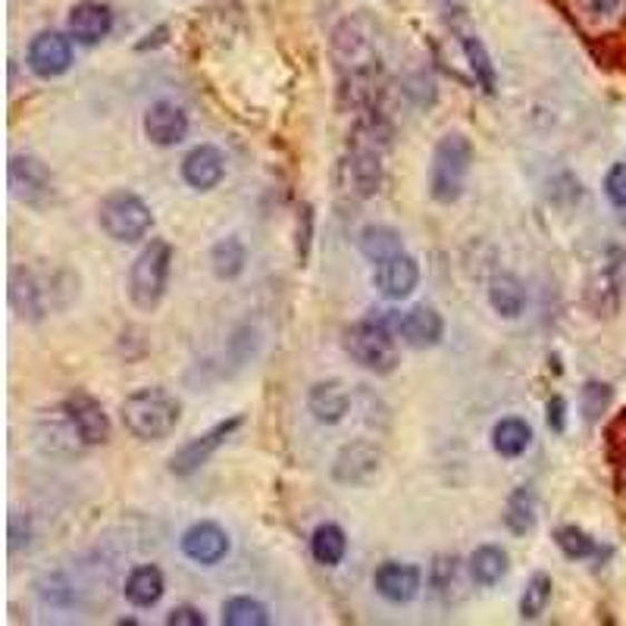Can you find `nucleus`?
<instances>
[{
	"label": "nucleus",
	"mask_w": 626,
	"mask_h": 626,
	"mask_svg": "<svg viewBox=\"0 0 626 626\" xmlns=\"http://www.w3.org/2000/svg\"><path fill=\"white\" fill-rule=\"evenodd\" d=\"M461 48H463V53H467V60H470V69H473V76H477L479 88H482L486 95H495L498 76H495V63H492V57H489V50H486V45L479 41L477 35L463 32Z\"/></svg>",
	"instance_id": "obj_29"
},
{
	"label": "nucleus",
	"mask_w": 626,
	"mask_h": 626,
	"mask_svg": "<svg viewBox=\"0 0 626 626\" xmlns=\"http://www.w3.org/2000/svg\"><path fill=\"white\" fill-rule=\"evenodd\" d=\"M223 624L226 626H266L270 624V610H266L257 598L238 595V598H229V601L223 605Z\"/></svg>",
	"instance_id": "obj_30"
},
{
	"label": "nucleus",
	"mask_w": 626,
	"mask_h": 626,
	"mask_svg": "<svg viewBox=\"0 0 626 626\" xmlns=\"http://www.w3.org/2000/svg\"><path fill=\"white\" fill-rule=\"evenodd\" d=\"M245 264H247V247L242 245V238H223V242H216L214 251H211V266H214L216 280L223 282H232L238 280L242 273H245Z\"/></svg>",
	"instance_id": "obj_26"
},
{
	"label": "nucleus",
	"mask_w": 626,
	"mask_h": 626,
	"mask_svg": "<svg viewBox=\"0 0 626 626\" xmlns=\"http://www.w3.org/2000/svg\"><path fill=\"white\" fill-rule=\"evenodd\" d=\"M145 135L157 148H173L188 135V116L173 100H157L145 114Z\"/></svg>",
	"instance_id": "obj_15"
},
{
	"label": "nucleus",
	"mask_w": 626,
	"mask_h": 626,
	"mask_svg": "<svg viewBox=\"0 0 626 626\" xmlns=\"http://www.w3.org/2000/svg\"><path fill=\"white\" fill-rule=\"evenodd\" d=\"M307 411L313 413L316 423H326V427H335L342 423L351 411V392L342 380H326L316 382L307 395Z\"/></svg>",
	"instance_id": "obj_20"
},
{
	"label": "nucleus",
	"mask_w": 626,
	"mask_h": 626,
	"mask_svg": "<svg viewBox=\"0 0 626 626\" xmlns=\"http://www.w3.org/2000/svg\"><path fill=\"white\" fill-rule=\"evenodd\" d=\"M555 542H558L560 551H564L570 560H586L598 551V545H595L593 536L583 532L579 527H560L558 532H555Z\"/></svg>",
	"instance_id": "obj_33"
},
{
	"label": "nucleus",
	"mask_w": 626,
	"mask_h": 626,
	"mask_svg": "<svg viewBox=\"0 0 626 626\" xmlns=\"http://www.w3.org/2000/svg\"><path fill=\"white\" fill-rule=\"evenodd\" d=\"M373 586H376V593H380L385 601H392V605H408V601H413V598L420 595V589H423V574H420V567H413V564L389 560V564H382L380 570H376Z\"/></svg>",
	"instance_id": "obj_17"
},
{
	"label": "nucleus",
	"mask_w": 626,
	"mask_h": 626,
	"mask_svg": "<svg viewBox=\"0 0 626 626\" xmlns=\"http://www.w3.org/2000/svg\"><path fill=\"white\" fill-rule=\"evenodd\" d=\"M373 285H376V292L382 297H389V301H401V297H408L420 285V264L413 261L408 251H401V254H392V257H385L376 264L373 270Z\"/></svg>",
	"instance_id": "obj_11"
},
{
	"label": "nucleus",
	"mask_w": 626,
	"mask_h": 626,
	"mask_svg": "<svg viewBox=\"0 0 626 626\" xmlns=\"http://www.w3.org/2000/svg\"><path fill=\"white\" fill-rule=\"evenodd\" d=\"M332 63L339 72L342 98L351 107H373L380 98L385 57L376 22L363 13L342 19L332 32Z\"/></svg>",
	"instance_id": "obj_1"
},
{
	"label": "nucleus",
	"mask_w": 626,
	"mask_h": 626,
	"mask_svg": "<svg viewBox=\"0 0 626 626\" xmlns=\"http://www.w3.org/2000/svg\"><path fill=\"white\" fill-rule=\"evenodd\" d=\"M601 276H605L610 295L626 297V247H610Z\"/></svg>",
	"instance_id": "obj_34"
},
{
	"label": "nucleus",
	"mask_w": 626,
	"mask_h": 626,
	"mask_svg": "<svg viewBox=\"0 0 626 626\" xmlns=\"http://www.w3.org/2000/svg\"><path fill=\"white\" fill-rule=\"evenodd\" d=\"M579 398H583V413H586V420L593 423V420H598V413L608 408L610 385H605V382H586Z\"/></svg>",
	"instance_id": "obj_35"
},
{
	"label": "nucleus",
	"mask_w": 626,
	"mask_h": 626,
	"mask_svg": "<svg viewBox=\"0 0 626 626\" xmlns=\"http://www.w3.org/2000/svg\"><path fill=\"white\" fill-rule=\"evenodd\" d=\"M10 304H13V311L22 320L38 323L48 313V288H45V282L38 280L32 270L13 266V273H10Z\"/></svg>",
	"instance_id": "obj_18"
},
{
	"label": "nucleus",
	"mask_w": 626,
	"mask_h": 626,
	"mask_svg": "<svg viewBox=\"0 0 626 626\" xmlns=\"http://www.w3.org/2000/svg\"><path fill=\"white\" fill-rule=\"evenodd\" d=\"M545 411H548V427L555 429V432H564V429H567V401H564V398H551Z\"/></svg>",
	"instance_id": "obj_38"
},
{
	"label": "nucleus",
	"mask_w": 626,
	"mask_h": 626,
	"mask_svg": "<svg viewBox=\"0 0 626 626\" xmlns=\"http://www.w3.org/2000/svg\"><path fill=\"white\" fill-rule=\"evenodd\" d=\"M98 219L100 229L107 232L114 242H119V245L141 242L150 232V226H154V214H150L148 204L138 198V195H133V192H126V188L110 192L107 198L100 200Z\"/></svg>",
	"instance_id": "obj_6"
},
{
	"label": "nucleus",
	"mask_w": 626,
	"mask_h": 626,
	"mask_svg": "<svg viewBox=\"0 0 626 626\" xmlns=\"http://www.w3.org/2000/svg\"><path fill=\"white\" fill-rule=\"evenodd\" d=\"M574 10L589 29L605 32L626 19V0H574Z\"/></svg>",
	"instance_id": "obj_27"
},
{
	"label": "nucleus",
	"mask_w": 626,
	"mask_h": 626,
	"mask_svg": "<svg viewBox=\"0 0 626 626\" xmlns=\"http://www.w3.org/2000/svg\"><path fill=\"white\" fill-rule=\"evenodd\" d=\"M532 442V429L520 417H505L492 429V448L501 458H520Z\"/></svg>",
	"instance_id": "obj_23"
},
{
	"label": "nucleus",
	"mask_w": 626,
	"mask_h": 626,
	"mask_svg": "<svg viewBox=\"0 0 626 626\" xmlns=\"http://www.w3.org/2000/svg\"><path fill=\"white\" fill-rule=\"evenodd\" d=\"M226 176V157L214 145H198L185 154L182 160V179L192 185L195 192H214L216 185Z\"/></svg>",
	"instance_id": "obj_16"
},
{
	"label": "nucleus",
	"mask_w": 626,
	"mask_h": 626,
	"mask_svg": "<svg viewBox=\"0 0 626 626\" xmlns=\"http://www.w3.org/2000/svg\"><path fill=\"white\" fill-rule=\"evenodd\" d=\"M114 29V13L107 3L98 0H82L69 10V35L79 45H98Z\"/></svg>",
	"instance_id": "obj_19"
},
{
	"label": "nucleus",
	"mask_w": 626,
	"mask_h": 626,
	"mask_svg": "<svg viewBox=\"0 0 626 626\" xmlns=\"http://www.w3.org/2000/svg\"><path fill=\"white\" fill-rule=\"evenodd\" d=\"M489 304L498 316L505 320H517L524 307H527V288L524 282L517 280L513 273H498L492 282H489Z\"/></svg>",
	"instance_id": "obj_21"
},
{
	"label": "nucleus",
	"mask_w": 626,
	"mask_h": 626,
	"mask_svg": "<svg viewBox=\"0 0 626 626\" xmlns=\"http://www.w3.org/2000/svg\"><path fill=\"white\" fill-rule=\"evenodd\" d=\"M242 423H245L242 417H229V420L216 423V427H211L207 432L195 436L192 442H185V446L169 458V473H173V477H192V473H198L200 467L211 461L219 448L226 446V439H232V432L242 429Z\"/></svg>",
	"instance_id": "obj_8"
},
{
	"label": "nucleus",
	"mask_w": 626,
	"mask_h": 626,
	"mask_svg": "<svg viewBox=\"0 0 626 626\" xmlns=\"http://www.w3.org/2000/svg\"><path fill=\"white\" fill-rule=\"evenodd\" d=\"M358 245H361L363 257L373 261V264H380L385 257L404 251L401 232H395L392 226H366V229L361 232V238H358Z\"/></svg>",
	"instance_id": "obj_28"
},
{
	"label": "nucleus",
	"mask_w": 626,
	"mask_h": 626,
	"mask_svg": "<svg viewBox=\"0 0 626 626\" xmlns=\"http://www.w3.org/2000/svg\"><path fill=\"white\" fill-rule=\"evenodd\" d=\"M63 408H67L72 427L79 429L85 448L107 446L110 442V417L100 408V401L85 395V392H76V395H69L63 401Z\"/></svg>",
	"instance_id": "obj_12"
},
{
	"label": "nucleus",
	"mask_w": 626,
	"mask_h": 626,
	"mask_svg": "<svg viewBox=\"0 0 626 626\" xmlns=\"http://www.w3.org/2000/svg\"><path fill=\"white\" fill-rule=\"evenodd\" d=\"M173 270V245L164 238H154L129 270V301L138 311H154L166 295V282Z\"/></svg>",
	"instance_id": "obj_5"
},
{
	"label": "nucleus",
	"mask_w": 626,
	"mask_h": 626,
	"mask_svg": "<svg viewBox=\"0 0 626 626\" xmlns=\"http://www.w3.org/2000/svg\"><path fill=\"white\" fill-rule=\"evenodd\" d=\"M508 567H511V558H508L505 548L482 545V548L473 551V558H470V577L477 579L479 586H495V583H501V579L508 577Z\"/></svg>",
	"instance_id": "obj_24"
},
{
	"label": "nucleus",
	"mask_w": 626,
	"mask_h": 626,
	"mask_svg": "<svg viewBox=\"0 0 626 626\" xmlns=\"http://www.w3.org/2000/svg\"><path fill=\"white\" fill-rule=\"evenodd\" d=\"M551 577L548 574H532V579L527 583V593L520 595V617L524 620H536L542 617L548 601H551Z\"/></svg>",
	"instance_id": "obj_32"
},
{
	"label": "nucleus",
	"mask_w": 626,
	"mask_h": 626,
	"mask_svg": "<svg viewBox=\"0 0 626 626\" xmlns=\"http://www.w3.org/2000/svg\"><path fill=\"white\" fill-rule=\"evenodd\" d=\"M345 351L351 361L370 370V373H392L398 366V335L392 326L385 323L382 311L376 316H366L361 323H354L345 332Z\"/></svg>",
	"instance_id": "obj_4"
},
{
	"label": "nucleus",
	"mask_w": 626,
	"mask_h": 626,
	"mask_svg": "<svg viewBox=\"0 0 626 626\" xmlns=\"http://www.w3.org/2000/svg\"><path fill=\"white\" fill-rule=\"evenodd\" d=\"M126 432L141 442H160L182 420V401L166 389H138L119 404Z\"/></svg>",
	"instance_id": "obj_2"
},
{
	"label": "nucleus",
	"mask_w": 626,
	"mask_h": 626,
	"mask_svg": "<svg viewBox=\"0 0 626 626\" xmlns=\"http://www.w3.org/2000/svg\"><path fill=\"white\" fill-rule=\"evenodd\" d=\"M164 574L154 564H145V567H135L129 574L123 593H126V601L135 608H154L164 598Z\"/></svg>",
	"instance_id": "obj_22"
},
{
	"label": "nucleus",
	"mask_w": 626,
	"mask_h": 626,
	"mask_svg": "<svg viewBox=\"0 0 626 626\" xmlns=\"http://www.w3.org/2000/svg\"><path fill=\"white\" fill-rule=\"evenodd\" d=\"M473 166V145L461 133H448L439 138L429 164V198L439 204H454L463 195V185Z\"/></svg>",
	"instance_id": "obj_3"
},
{
	"label": "nucleus",
	"mask_w": 626,
	"mask_h": 626,
	"mask_svg": "<svg viewBox=\"0 0 626 626\" xmlns=\"http://www.w3.org/2000/svg\"><path fill=\"white\" fill-rule=\"evenodd\" d=\"M505 527L511 529L513 536H527L529 529L536 527V501L529 489H517L505 505Z\"/></svg>",
	"instance_id": "obj_31"
},
{
	"label": "nucleus",
	"mask_w": 626,
	"mask_h": 626,
	"mask_svg": "<svg viewBox=\"0 0 626 626\" xmlns=\"http://www.w3.org/2000/svg\"><path fill=\"white\" fill-rule=\"evenodd\" d=\"M605 195L614 207H626V164H614L605 176Z\"/></svg>",
	"instance_id": "obj_36"
},
{
	"label": "nucleus",
	"mask_w": 626,
	"mask_h": 626,
	"mask_svg": "<svg viewBox=\"0 0 626 626\" xmlns=\"http://www.w3.org/2000/svg\"><path fill=\"white\" fill-rule=\"evenodd\" d=\"M182 555L195 564H204V567H214L219 560L229 555V532L219 527V524H211V520H200L192 529H185L182 536Z\"/></svg>",
	"instance_id": "obj_13"
},
{
	"label": "nucleus",
	"mask_w": 626,
	"mask_h": 626,
	"mask_svg": "<svg viewBox=\"0 0 626 626\" xmlns=\"http://www.w3.org/2000/svg\"><path fill=\"white\" fill-rule=\"evenodd\" d=\"M385 323L392 326V332L398 335V342H404L408 348H436L446 335V320L442 313L429 304H413L408 311H382Z\"/></svg>",
	"instance_id": "obj_7"
},
{
	"label": "nucleus",
	"mask_w": 626,
	"mask_h": 626,
	"mask_svg": "<svg viewBox=\"0 0 626 626\" xmlns=\"http://www.w3.org/2000/svg\"><path fill=\"white\" fill-rule=\"evenodd\" d=\"M10 188L29 207H45L48 200H53V176L32 154H17L10 160Z\"/></svg>",
	"instance_id": "obj_9"
},
{
	"label": "nucleus",
	"mask_w": 626,
	"mask_h": 626,
	"mask_svg": "<svg viewBox=\"0 0 626 626\" xmlns=\"http://www.w3.org/2000/svg\"><path fill=\"white\" fill-rule=\"evenodd\" d=\"M26 63L38 79H57L72 67V41L60 32H41L35 35Z\"/></svg>",
	"instance_id": "obj_10"
},
{
	"label": "nucleus",
	"mask_w": 626,
	"mask_h": 626,
	"mask_svg": "<svg viewBox=\"0 0 626 626\" xmlns=\"http://www.w3.org/2000/svg\"><path fill=\"white\" fill-rule=\"evenodd\" d=\"M345 551H348L345 529L339 527V524H320V527L313 529L311 555L316 564H323V567H335V564H342Z\"/></svg>",
	"instance_id": "obj_25"
},
{
	"label": "nucleus",
	"mask_w": 626,
	"mask_h": 626,
	"mask_svg": "<svg viewBox=\"0 0 626 626\" xmlns=\"http://www.w3.org/2000/svg\"><path fill=\"white\" fill-rule=\"evenodd\" d=\"M166 624L169 626H204L207 617L200 614V608H192V605H179L166 614Z\"/></svg>",
	"instance_id": "obj_37"
},
{
	"label": "nucleus",
	"mask_w": 626,
	"mask_h": 626,
	"mask_svg": "<svg viewBox=\"0 0 626 626\" xmlns=\"http://www.w3.org/2000/svg\"><path fill=\"white\" fill-rule=\"evenodd\" d=\"M380 448L370 442H351L339 451V458L332 463V477L342 486H363L380 473Z\"/></svg>",
	"instance_id": "obj_14"
}]
</instances>
